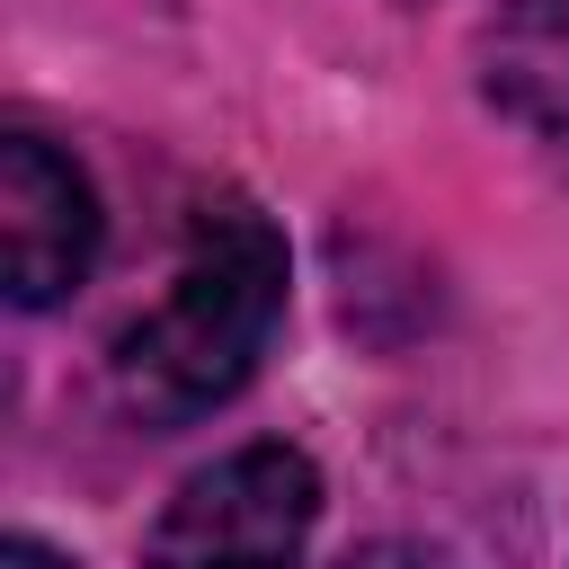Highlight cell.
Wrapping results in <instances>:
<instances>
[{"label": "cell", "instance_id": "obj_1", "mask_svg": "<svg viewBox=\"0 0 569 569\" xmlns=\"http://www.w3.org/2000/svg\"><path fill=\"white\" fill-rule=\"evenodd\" d=\"M276 320H284V231L249 196H204L187 213L169 293L116 338L107 382H116L124 418L187 427L258 373Z\"/></svg>", "mask_w": 569, "mask_h": 569}, {"label": "cell", "instance_id": "obj_2", "mask_svg": "<svg viewBox=\"0 0 569 569\" xmlns=\"http://www.w3.org/2000/svg\"><path fill=\"white\" fill-rule=\"evenodd\" d=\"M311 525H320L311 453L302 445H240L160 507L142 569H302Z\"/></svg>", "mask_w": 569, "mask_h": 569}, {"label": "cell", "instance_id": "obj_3", "mask_svg": "<svg viewBox=\"0 0 569 569\" xmlns=\"http://www.w3.org/2000/svg\"><path fill=\"white\" fill-rule=\"evenodd\" d=\"M107 213L80 160H62L44 133H0V276L18 311L62 302L98 267Z\"/></svg>", "mask_w": 569, "mask_h": 569}, {"label": "cell", "instance_id": "obj_4", "mask_svg": "<svg viewBox=\"0 0 569 569\" xmlns=\"http://www.w3.org/2000/svg\"><path fill=\"white\" fill-rule=\"evenodd\" d=\"M347 569H462V560L427 551V542H365V551H347Z\"/></svg>", "mask_w": 569, "mask_h": 569}, {"label": "cell", "instance_id": "obj_5", "mask_svg": "<svg viewBox=\"0 0 569 569\" xmlns=\"http://www.w3.org/2000/svg\"><path fill=\"white\" fill-rule=\"evenodd\" d=\"M0 569H71V560H53L36 533H9V542H0Z\"/></svg>", "mask_w": 569, "mask_h": 569}]
</instances>
